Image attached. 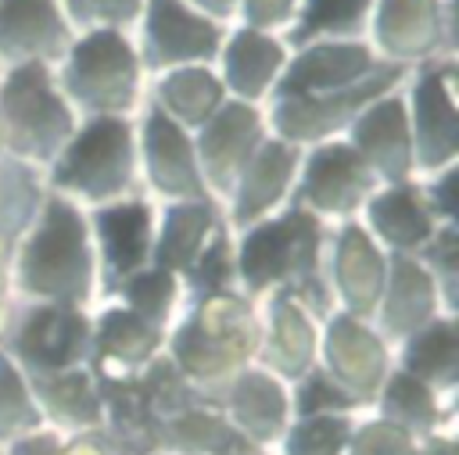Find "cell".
Segmentation results:
<instances>
[{"label":"cell","mask_w":459,"mask_h":455,"mask_svg":"<svg viewBox=\"0 0 459 455\" xmlns=\"http://www.w3.org/2000/svg\"><path fill=\"white\" fill-rule=\"evenodd\" d=\"M330 226L305 208H280L276 215L233 233L237 287L255 305L269 294L294 297L319 322L333 315V294L326 283Z\"/></svg>","instance_id":"6da1fadb"},{"label":"cell","mask_w":459,"mask_h":455,"mask_svg":"<svg viewBox=\"0 0 459 455\" xmlns=\"http://www.w3.org/2000/svg\"><path fill=\"white\" fill-rule=\"evenodd\" d=\"M7 279L14 301L93 308L100 301V287L86 208L61 193H47L32 229L7 258Z\"/></svg>","instance_id":"7a4b0ae2"},{"label":"cell","mask_w":459,"mask_h":455,"mask_svg":"<svg viewBox=\"0 0 459 455\" xmlns=\"http://www.w3.org/2000/svg\"><path fill=\"white\" fill-rule=\"evenodd\" d=\"M258 333L262 315L251 297H204L183 305L165 333V355L201 398H215L240 369L255 365Z\"/></svg>","instance_id":"3957f363"},{"label":"cell","mask_w":459,"mask_h":455,"mask_svg":"<svg viewBox=\"0 0 459 455\" xmlns=\"http://www.w3.org/2000/svg\"><path fill=\"white\" fill-rule=\"evenodd\" d=\"M43 176L50 193H61L79 208L136 197L140 158L133 122L126 115L90 118L82 129L72 133V140L61 147Z\"/></svg>","instance_id":"277c9868"},{"label":"cell","mask_w":459,"mask_h":455,"mask_svg":"<svg viewBox=\"0 0 459 455\" xmlns=\"http://www.w3.org/2000/svg\"><path fill=\"white\" fill-rule=\"evenodd\" d=\"M75 133V111L47 64H14L0 82V150L50 168Z\"/></svg>","instance_id":"5b68a950"},{"label":"cell","mask_w":459,"mask_h":455,"mask_svg":"<svg viewBox=\"0 0 459 455\" xmlns=\"http://www.w3.org/2000/svg\"><path fill=\"white\" fill-rule=\"evenodd\" d=\"M104 405V434L115 437L129 455L154 451V437L165 419L201 401L190 380L161 351L151 365L129 376H97Z\"/></svg>","instance_id":"8992f818"},{"label":"cell","mask_w":459,"mask_h":455,"mask_svg":"<svg viewBox=\"0 0 459 455\" xmlns=\"http://www.w3.org/2000/svg\"><path fill=\"white\" fill-rule=\"evenodd\" d=\"M93 308L54 301H14L0 333V351L32 380L90 365Z\"/></svg>","instance_id":"52a82bcc"},{"label":"cell","mask_w":459,"mask_h":455,"mask_svg":"<svg viewBox=\"0 0 459 455\" xmlns=\"http://www.w3.org/2000/svg\"><path fill=\"white\" fill-rule=\"evenodd\" d=\"M61 93L68 104L100 115H126L140 97V57L126 32L93 29L72 39L61 57Z\"/></svg>","instance_id":"ba28073f"},{"label":"cell","mask_w":459,"mask_h":455,"mask_svg":"<svg viewBox=\"0 0 459 455\" xmlns=\"http://www.w3.org/2000/svg\"><path fill=\"white\" fill-rule=\"evenodd\" d=\"M377 186L380 179L369 172L359 150L344 140H333V143H316L312 150L301 154L298 179L287 204L305 208L326 226H341L359 219L362 204Z\"/></svg>","instance_id":"9c48e42d"},{"label":"cell","mask_w":459,"mask_h":455,"mask_svg":"<svg viewBox=\"0 0 459 455\" xmlns=\"http://www.w3.org/2000/svg\"><path fill=\"white\" fill-rule=\"evenodd\" d=\"M316 365L344 387L362 408L373 405L380 383L394 369V348L373 330L369 319L333 312L319 322V358Z\"/></svg>","instance_id":"30bf717a"},{"label":"cell","mask_w":459,"mask_h":455,"mask_svg":"<svg viewBox=\"0 0 459 455\" xmlns=\"http://www.w3.org/2000/svg\"><path fill=\"white\" fill-rule=\"evenodd\" d=\"M93 258H97V287L100 301L115 294L118 283L151 265L154 247V204L147 197H122L111 204L86 208Z\"/></svg>","instance_id":"8fae6325"},{"label":"cell","mask_w":459,"mask_h":455,"mask_svg":"<svg viewBox=\"0 0 459 455\" xmlns=\"http://www.w3.org/2000/svg\"><path fill=\"white\" fill-rule=\"evenodd\" d=\"M405 75L402 64H380L369 79L337 90V93H323V97H276L273 104V125H276V140H287L294 147L301 143H323V136L344 129L355 122V115L373 104L377 97L391 93L394 82Z\"/></svg>","instance_id":"7c38bea8"},{"label":"cell","mask_w":459,"mask_h":455,"mask_svg":"<svg viewBox=\"0 0 459 455\" xmlns=\"http://www.w3.org/2000/svg\"><path fill=\"white\" fill-rule=\"evenodd\" d=\"M412 172L437 176L455 165L459 118H455V64L452 57L434 61L412 86Z\"/></svg>","instance_id":"4fadbf2b"},{"label":"cell","mask_w":459,"mask_h":455,"mask_svg":"<svg viewBox=\"0 0 459 455\" xmlns=\"http://www.w3.org/2000/svg\"><path fill=\"white\" fill-rule=\"evenodd\" d=\"M262 140H265L262 136V118L244 100L219 104V111L201 125V133L194 140V154H197L204 190L219 208L230 201L244 165L251 161V154L258 150Z\"/></svg>","instance_id":"5bb4252c"},{"label":"cell","mask_w":459,"mask_h":455,"mask_svg":"<svg viewBox=\"0 0 459 455\" xmlns=\"http://www.w3.org/2000/svg\"><path fill=\"white\" fill-rule=\"evenodd\" d=\"M208 401L219 405V412L230 419V426L240 434V441L247 448L265 451V455H273V448L280 444V437L287 434V426L294 419L290 387L258 365L240 369Z\"/></svg>","instance_id":"9a60e30c"},{"label":"cell","mask_w":459,"mask_h":455,"mask_svg":"<svg viewBox=\"0 0 459 455\" xmlns=\"http://www.w3.org/2000/svg\"><path fill=\"white\" fill-rule=\"evenodd\" d=\"M387 276V254L369 240L359 222L330 226L326 247V283L333 294V312L373 319Z\"/></svg>","instance_id":"2e32d148"},{"label":"cell","mask_w":459,"mask_h":455,"mask_svg":"<svg viewBox=\"0 0 459 455\" xmlns=\"http://www.w3.org/2000/svg\"><path fill=\"white\" fill-rule=\"evenodd\" d=\"M222 47V25L208 21L183 0H143V68H183L215 57Z\"/></svg>","instance_id":"e0dca14e"},{"label":"cell","mask_w":459,"mask_h":455,"mask_svg":"<svg viewBox=\"0 0 459 455\" xmlns=\"http://www.w3.org/2000/svg\"><path fill=\"white\" fill-rule=\"evenodd\" d=\"M301 154L305 150L287 143V140H262L258 143V150L244 165L230 201L222 204V219L233 233H240V229L276 215L280 208H287Z\"/></svg>","instance_id":"ac0fdd59"},{"label":"cell","mask_w":459,"mask_h":455,"mask_svg":"<svg viewBox=\"0 0 459 455\" xmlns=\"http://www.w3.org/2000/svg\"><path fill=\"white\" fill-rule=\"evenodd\" d=\"M136 158L143 161V179L151 193H158L165 204L208 197L201 168H197L194 140L158 104H151L143 115V140L136 143Z\"/></svg>","instance_id":"d6986e66"},{"label":"cell","mask_w":459,"mask_h":455,"mask_svg":"<svg viewBox=\"0 0 459 455\" xmlns=\"http://www.w3.org/2000/svg\"><path fill=\"white\" fill-rule=\"evenodd\" d=\"M258 315H262V333H258L255 365L273 373L287 387L298 383L308 369H316L319 319L308 315L287 294H269L265 301H258Z\"/></svg>","instance_id":"ffe728a7"},{"label":"cell","mask_w":459,"mask_h":455,"mask_svg":"<svg viewBox=\"0 0 459 455\" xmlns=\"http://www.w3.org/2000/svg\"><path fill=\"white\" fill-rule=\"evenodd\" d=\"M380 68L373 47L359 39H319L301 47L276 79V97H323L369 79Z\"/></svg>","instance_id":"44dd1931"},{"label":"cell","mask_w":459,"mask_h":455,"mask_svg":"<svg viewBox=\"0 0 459 455\" xmlns=\"http://www.w3.org/2000/svg\"><path fill=\"white\" fill-rule=\"evenodd\" d=\"M437 315H448L441 308L437 287L427 276V269L420 265L416 254H387V276H384V290L380 301L373 308V330L394 348L405 337H412L416 330H423L427 322H434Z\"/></svg>","instance_id":"7402d4cb"},{"label":"cell","mask_w":459,"mask_h":455,"mask_svg":"<svg viewBox=\"0 0 459 455\" xmlns=\"http://www.w3.org/2000/svg\"><path fill=\"white\" fill-rule=\"evenodd\" d=\"M351 129V147L380 179V186L412 179V136H409V107L398 93H384L366 104Z\"/></svg>","instance_id":"603a6c76"},{"label":"cell","mask_w":459,"mask_h":455,"mask_svg":"<svg viewBox=\"0 0 459 455\" xmlns=\"http://www.w3.org/2000/svg\"><path fill=\"white\" fill-rule=\"evenodd\" d=\"M355 222L384 254H420L423 244L437 233V219L430 215L423 190L412 179L377 186Z\"/></svg>","instance_id":"cb8c5ba5"},{"label":"cell","mask_w":459,"mask_h":455,"mask_svg":"<svg viewBox=\"0 0 459 455\" xmlns=\"http://www.w3.org/2000/svg\"><path fill=\"white\" fill-rule=\"evenodd\" d=\"M72 39L57 0H0V61L11 68L61 61Z\"/></svg>","instance_id":"d4e9b609"},{"label":"cell","mask_w":459,"mask_h":455,"mask_svg":"<svg viewBox=\"0 0 459 455\" xmlns=\"http://www.w3.org/2000/svg\"><path fill=\"white\" fill-rule=\"evenodd\" d=\"M165 351V333L122 308L118 301L93 305V344L90 369L97 376H129L151 365Z\"/></svg>","instance_id":"484cf974"},{"label":"cell","mask_w":459,"mask_h":455,"mask_svg":"<svg viewBox=\"0 0 459 455\" xmlns=\"http://www.w3.org/2000/svg\"><path fill=\"white\" fill-rule=\"evenodd\" d=\"M32 394L43 412L47 430L61 437L93 434L104 430V405H100V383L90 365L54 373V376H32Z\"/></svg>","instance_id":"4316f807"},{"label":"cell","mask_w":459,"mask_h":455,"mask_svg":"<svg viewBox=\"0 0 459 455\" xmlns=\"http://www.w3.org/2000/svg\"><path fill=\"white\" fill-rule=\"evenodd\" d=\"M369 412H377L380 419L409 430L412 437H430L441 430H459V401L455 398H441L434 387H427L423 380L391 369L387 380L380 383Z\"/></svg>","instance_id":"83f0119b"},{"label":"cell","mask_w":459,"mask_h":455,"mask_svg":"<svg viewBox=\"0 0 459 455\" xmlns=\"http://www.w3.org/2000/svg\"><path fill=\"white\" fill-rule=\"evenodd\" d=\"M222 222H226L222 208L212 197H204V201H169V204L154 208L151 265L169 269V272L179 276Z\"/></svg>","instance_id":"f1b7e54d"},{"label":"cell","mask_w":459,"mask_h":455,"mask_svg":"<svg viewBox=\"0 0 459 455\" xmlns=\"http://www.w3.org/2000/svg\"><path fill=\"white\" fill-rule=\"evenodd\" d=\"M394 369L423 380L441 398L459 401V330L455 315H437L402 344H394Z\"/></svg>","instance_id":"f546056e"},{"label":"cell","mask_w":459,"mask_h":455,"mask_svg":"<svg viewBox=\"0 0 459 455\" xmlns=\"http://www.w3.org/2000/svg\"><path fill=\"white\" fill-rule=\"evenodd\" d=\"M283 64H287V47L276 36L258 29H237L222 47V75H226L222 86H230L237 100L251 104L273 90Z\"/></svg>","instance_id":"4dcf8cb0"},{"label":"cell","mask_w":459,"mask_h":455,"mask_svg":"<svg viewBox=\"0 0 459 455\" xmlns=\"http://www.w3.org/2000/svg\"><path fill=\"white\" fill-rule=\"evenodd\" d=\"M154 451L161 455H237V451H255V448L240 441L230 419L219 412V405L201 398L161 423L154 437Z\"/></svg>","instance_id":"1f68e13d"},{"label":"cell","mask_w":459,"mask_h":455,"mask_svg":"<svg viewBox=\"0 0 459 455\" xmlns=\"http://www.w3.org/2000/svg\"><path fill=\"white\" fill-rule=\"evenodd\" d=\"M50 186L43 168L0 150V262L7 265L18 240L32 229Z\"/></svg>","instance_id":"d6a6232c"},{"label":"cell","mask_w":459,"mask_h":455,"mask_svg":"<svg viewBox=\"0 0 459 455\" xmlns=\"http://www.w3.org/2000/svg\"><path fill=\"white\" fill-rule=\"evenodd\" d=\"M222 93H226V86H222L208 68H201V64H183V68H172V72L158 82L151 104H158V107H161L172 122H179L183 129H186V125H197V129H201V125L219 111Z\"/></svg>","instance_id":"836d02e7"},{"label":"cell","mask_w":459,"mask_h":455,"mask_svg":"<svg viewBox=\"0 0 459 455\" xmlns=\"http://www.w3.org/2000/svg\"><path fill=\"white\" fill-rule=\"evenodd\" d=\"M104 301H118L122 308H129L133 315H140L154 330L169 333V326L179 319L186 297H183V283H179L176 272L158 269V265H147L136 276H129L126 283H118L115 294L104 297Z\"/></svg>","instance_id":"e575fe53"},{"label":"cell","mask_w":459,"mask_h":455,"mask_svg":"<svg viewBox=\"0 0 459 455\" xmlns=\"http://www.w3.org/2000/svg\"><path fill=\"white\" fill-rule=\"evenodd\" d=\"M373 0H301L294 14V29L287 32V47L301 50L319 39H351L366 29Z\"/></svg>","instance_id":"d590c367"},{"label":"cell","mask_w":459,"mask_h":455,"mask_svg":"<svg viewBox=\"0 0 459 455\" xmlns=\"http://www.w3.org/2000/svg\"><path fill=\"white\" fill-rule=\"evenodd\" d=\"M183 283V305L204 301V297H222V294H240L237 287V262H233V229L222 222L208 244L197 251V258L179 272Z\"/></svg>","instance_id":"8d00e7d4"},{"label":"cell","mask_w":459,"mask_h":455,"mask_svg":"<svg viewBox=\"0 0 459 455\" xmlns=\"http://www.w3.org/2000/svg\"><path fill=\"white\" fill-rule=\"evenodd\" d=\"M43 412L36 405L29 376L0 351V448L43 430Z\"/></svg>","instance_id":"74e56055"},{"label":"cell","mask_w":459,"mask_h":455,"mask_svg":"<svg viewBox=\"0 0 459 455\" xmlns=\"http://www.w3.org/2000/svg\"><path fill=\"white\" fill-rule=\"evenodd\" d=\"M355 416H294L273 455H344Z\"/></svg>","instance_id":"f35d334b"},{"label":"cell","mask_w":459,"mask_h":455,"mask_svg":"<svg viewBox=\"0 0 459 455\" xmlns=\"http://www.w3.org/2000/svg\"><path fill=\"white\" fill-rule=\"evenodd\" d=\"M416 258L434 279L441 308L455 315L459 312V226H437V233L423 244Z\"/></svg>","instance_id":"ab89813d"},{"label":"cell","mask_w":459,"mask_h":455,"mask_svg":"<svg viewBox=\"0 0 459 455\" xmlns=\"http://www.w3.org/2000/svg\"><path fill=\"white\" fill-rule=\"evenodd\" d=\"M290 408H294V416H359V412H366L319 365L308 369L298 383H290Z\"/></svg>","instance_id":"60d3db41"},{"label":"cell","mask_w":459,"mask_h":455,"mask_svg":"<svg viewBox=\"0 0 459 455\" xmlns=\"http://www.w3.org/2000/svg\"><path fill=\"white\" fill-rule=\"evenodd\" d=\"M416 448H420V437H412L409 430H402L366 408L351 423L344 455H416Z\"/></svg>","instance_id":"b9f144b4"},{"label":"cell","mask_w":459,"mask_h":455,"mask_svg":"<svg viewBox=\"0 0 459 455\" xmlns=\"http://www.w3.org/2000/svg\"><path fill=\"white\" fill-rule=\"evenodd\" d=\"M61 14L68 25H82L86 32L93 29H126L143 14V0H57Z\"/></svg>","instance_id":"7bdbcfd3"},{"label":"cell","mask_w":459,"mask_h":455,"mask_svg":"<svg viewBox=\"0 0 459 455\" xmlns=\"http://www.w3.org/2000/svg\"><path fill=\"white\" fill-rule=\"evenodd\" d=\"M423 201L430 208V215L437 219V226H459V208H455V165L441 168L437 176H427L420 183Z\"/></svg>","instance_id":"ee69618b"},{"label":"cell","mask_w":459,"mask_h":455,"mask_svg":"<svg viewBox=\"0 0 459 455\" xmlns=\"http://www.w3.org/2000/svg\"><path fill=\"white\" fill-rule=\"evenodd\" d=\"M298 14V0H244V21L247 29H280Z\"/></svg>","instance_id":"f6af8a7d"},{"label":"cell","mask_w":459,"mask_h":455,"mask_svg":"<svg viewBox=\"0 0 459 455\" xmlns=\"http://www.w3.org/2000/svg\"><path fill=\"white\" fill-rule=\"evenodd\" d=\"M57 455H129L115 437H108L104 430H93V434H75V437H65Z\"/></svg>","instance_id":"bcb514c9"},{"label":"cell","mask_w":459,"mask_h":455,"mask_svg":"<svg viewBox=\"0 0 459 455\" xmlns=\"http://www.w3.org/2000/svg\"><path fill=\"white\" fill-rule=\"evenodd\" d=\"M416 455H459V430H441V434L420 437Z\"/></svg>","instance_id":"7dc6e473"},{"label":"cell","mask_w":459,"mask_h":455,"mask_svg":"<svg viewBox=\"0 0 459 455\" xmlns=\"http://www.w3.org/2000/svg\"><path fill=\"white\" fill-rule=\"evenodd\" d=\"M186 7H194L197 14H204L208 21H230L233 14H237V7H240V0H183Z\"/></svg>","instance_id":"c3c4849f"},{"label":"cell","mask_w":459,"mask_h":455,"mask_svg":"<svg viewBox=\"0 0 459 455\" xmlns=\"http://www.w3.org/2000/svg\"><path fill=\"white\" fill-rule=\"evenodd\" d=\"M11 308H14V294H11V279H7V265L0 262V333L11 319Z\"/></svg>","instance_id":"681fc988"},{"label":"cell","mask_w":459,"mask_h":455,"mask_svg":"<svg viewBox=\"0 0 459 455\" xmlns=\"http://www.w3.org/2000/svg\"><path fill=\"white\" fill-rule=\"evenodd\" d=\"M237 455H265V451H237Z\"/></svg>","instance_id":"f907efd6"},{"label":"cell","mask_w":459,"mask_h":455,"mask_svg":"<svg viewBox=\"0 0 459 455\" xmlns=\"http://www.w3.org/2000/svg\"><path fill=\"white\" fill-rule=\"evenodd\" d=\"M143 455H161V451H143Z\"/></svg>","instance_id":"816d5d0a"}]
</instances>
